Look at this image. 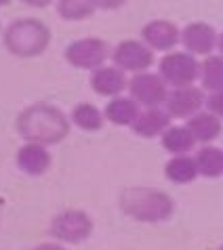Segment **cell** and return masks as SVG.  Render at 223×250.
<instances>
[{
    "mask_svg": "<svg viewBox=\"0 0 223 250\" xmlns=\"http://www.w3.org/2000/svg\"><path fill=\"white\" fill-rule=\"evenodd\" d=\"M15 130L23 141L53 147L69 137L72 122H69V114H66L61 107L48 101H34L17 114Z\"/></svg>",
    "mask_w": 223,
    "mask_h": 250,
    "instance_id": "cell-1",
    "label": "cell"
},
{
    "mask_svg": "<svg viewBox=\"0 0 223 250\" xmlns=\"http://www.w3.org/2000/svg\"><path fill=\"white\" fill-rule=\"evenodd\" d=\"M118 208L127 219L143 225H158L175 214V200L169 191L152 185H127L118 193Z\"/></svg>",
    "mask_w": 223,
    "mask_h": 250,
    "instance_id": "cell-2",
    "label": "cell"
},
{
    "mask_svg": "<svg viewBox=\"0 0 223 250\" xmlns=\"http://www.w3.org/2000/svg\"><path fill=\"white\" fill-rule=\"evenodd\" d=\"M51 27L38 17L13 19L2 30L4 51L17 59H36L51 44Z\"/></svg>",
    "mask_w": 223,
    "mask_h": 250,
    "instance_id": "cell-3",
    "label": "cell"
},
{
    "mask_svg": "<svg viewBox=\"0 0 223 250\" xmlns=\"http://www.w3.org/2000/svg\"><path fill=\"white\" fill-rule=\"evenodd\" d=\"M95 221L87 210L80 208H66L57 212L48 223V235L55 242H61L66 246H78L93 235Z\"/></svg>",
    "mask_w": 223,
    "mask_h": 250,
    "instance_id": "cell-4",
    "label": "cell"
},
{
    "mask_svg": "<svg viewBox=\"0 0 223 250\" xmlns=\"http://www.w3.org/2000/svg\"><path fill=\"white\" fill-rule=\"evenodd\" d=\"M110 57H112L110 44L97 36L76 38L64 51V59L67 61V65H72L74 69H85V72H93V69L106 65Z\"/></svg>",
    "mask_w": 223,
    "mask_h": 250,
    "instance_id": "cell-5",
    "label": "cell"
},
{
    "mask_svg": "<svg viewBox=\"0 0 223 250\" xmlns=\"http://www.w3.org/2000/svg\"><path fill=\"white\" fill-rule=\"evenodd\" d=\"M158 74L169 88L190 86L200 78V61L187 51H169L158 61Z\"/></svg>",
    "mask_w": 223,
    "mask_h": 250,
    "instance_id": "cell-6",
    "label": "cell"
},
{
    "mask_svg": "<svg viewBox=\"0 0 223 250\" xmlns=\"http://www.w3.org/2000/svg\"><path fill=\"white\" fill-rule=\"evenodd\" d=\"M110 59L124 74H139V72H148L154 65L156 57H154V51L141 38H127V40H120L112 48Z\"/></svg>",
    "mask_w": 223,
    "mask_h": 250,
    "instance_id": "cell-7",
    "label": "cell"
},
{
    "mask_svg": "<svg viewBox=\"0 0 223 250\" xmlns=\"http://www.w3.org/2000/svg\"><path fill=\"white\" fill-rule=\"evenodd\" d=\"M129 95L141 107H164L169 84L162 80L158 72H139L129 78Z\"/></svg>",
    "mask_w": 223,
    "mask_h": 250,
    "instance_id": "cell-8",
    "label": "cell"
},
{
    "mask_svg": "<svg viewBox=\"0 0 223 250\" xmlns=\"http://www.w3.org/2000/svg\"><path fill=\"white\" fill-rule=\"evenodd\" d=\"M204 103H206V93L202 86H196V84L177 86V88H169L164 109L171 114V118L187 120V118H192L194 114L202 112Z\"/></svg>",
    "mask_w": 223,
    "mask_h": 250,
    "instance_id": "cell-9",
    "label": "cell"
},
{
    "mask_svg": "<svg viewBox=\"0 0 223 250\" xmlns=\"http://www.w3.org/2000/svg\"><path fill=\"white\" fill-rule=\"evenodd\" d=\"M217 38L219 32L208 21H190L185 27H181L179 44L194 57H208V55L217 53Z\"/></svg>",
    "mask_w": 223,
    "mask_h": 250,
    "instance_id": "cell-10",
    "label": "cell"
},
{
    "mask_svg": "<svg viewBox=\"0 0 223 250\" xmlns=\"http://www.w3.org/2000/svg\"><path fill=\"white\" fill-rule=\"evenodd\" d=\"M141 40L154 53H169L175 51V46L181 42V27L164 17L150 19L141 27Z\"/></svg>",
    "mask_w": 223,
    "mask_h": 250,
    "instance_id": "cell-11",
    "label": "cell"
},
{
    "mask_svg": "<svg viewBox=\"0 0 223 250\" xmlns=\"http://www.w3.org/2000/svg\"><path fill=\"white\" fill-rule=\"evenodd\" d=\"M51 164H53L51 151H48L46 145H40V143L23 141V145L15 154V166L25 177H34V179L43 177L51 170Z\"/></svg>",
    "mask_w": 223,
    "mask_h": 250,
    "instance_id": "cell-12",
    "label": "cell"
},
{
    "mask_svg": "<svg viewBox=\"0 0 223 250\" xmlns=\"http://www.w3.org/2000/svg\"><path fill=\"white\" fill-rule=\"evenodd\" d=\"M89 84H90V91L95 95L112 99V97H118L127 91L129 78L120 67H116L114 63H106V65H101V67H97L90 72Z\"/></svg>",
    "mask_w": 223,
    "mask_h": 250,
    "instance_id": "cell-13",
    "label": "cell"
},
{
    "mask_svg": "<svg viewBox=\"0 0 223 250\" xmlns=\"http://www.w3.org/2000/svg\"><path fill=\"white\" fill-rule=\"evenodd\" d=\"M171 124L173 118L164 107H141L131 130L139 139H160Z\"/></svg>",
    "mask_w": 223,
    "mask_h": 250,
    "instance_id": "cell-14",
    "label": "cell"
},
{
    "mask_svg": "<svg viewBox=\"0 0 223 250\" xmlns=\"http://www.w3.org/2000/svg\"><path fill=\"white\" fill-rule=\"evenodd\" d=\"M185 126L190 128V133L194 135L198 145L215 143L223 133V120L215 114H211L208 109H202V112L194 114L192 118H187Z\"/></svg>",
    "mask_w": 223,
    "mask_h": 250,
    "instance_id": "cell-15",
    "label": "cell"
},
{
    "mask_svg": "<svg viewBox=\"0 0 223 250\" xmlns=\"http://www.w3.org/2000/svg\"><path fill=\"white\" fill-rule=\"evenodd\" d=\"M139 112H141V105L133 99L131 95H118L112 97L103 107V114H106V122L114 124V126H133V122L137 120Z\"/></svg>",
    "mask_w": 223,
    "mask_h": 250,
    "instance_id": "cell-16",
    "label": "cell"
},
{
    "mask_svg": "<svg viewBox=\"0 0 223 250\" xmlns=\"http://www.w3.org/2000/svg\"><path fill=\"white\" fill-rule=\"evenodd\" d=\"M164 177L166 181L175 185H190L200 177L198 164L194 154H181V156H171L164 164Z\"/></svg>",
    "mask_w": 223,
    "mask_h": 250,
    "instance_id": "cell-17",
    "label": "cell"
},
{
    "mask_svg": "<svg viewBox=\"0 0 223 250\" xmlns=\"http://www.w3.org/2000/svg\"><path fill=\"white\" fill-rule=\"evenodd\" d=\"M69 122H72V126L82 130V133H97V130H101L103 124H106V114H103V109L99 105H95V103L80 101V103H76L72 107V112H69Z\"/></svg>",
    "mask_w": 223,
    "mask_h": 250,
    "instance_id": "cell-18",
    "label": "cell"
},
{
    "mask_svg": "<svg viewBox=\"0 0 223 250\" xmlns=\"http://www.w3.org/2000/svg\"><path fill=\"white\" fill-rule=\"evenodd\" d=\"M160 145L169 156H181V154H192L198 143L185 124H171L160 137Z\"/></svg>",
    "mask_w": 223,
    "mask_h": 250,
    "instance_id": "cell-19",
    "label": "cell"
},
{
    "mask_svg": "<svg viewBox=\"0 0 223 250\" xmlns=\"http://www.w3.org/2000/svg\"><path fill=\"white\" fill-rule=\"evenodd\" d=\"M196 164H198V172L204 179H219L223 177V147L215 143L208 145H200L196 149Z\"/></svg>",
    "mask_w": 223,
    "mask_h": 250,
    "instance_id": "cell-20",
    "label": "cell"
},
{
    "mask_svg": "<svg viewBox=\"0 0 223 250\" xmlns=\"http://www.w3.org/2000/svg\"><path fill=\"white\" fill-rule=\"evenodd\" d=\"M200 86L204 93L221 91L223 88V55L213 53L200 61Z\"/></svg>",
    "mask_w": 223,
    "mask_h": 250,
    "instance_id": "cell-21",
    "label": "cell"
},
{
    "mask_svg": "<svg viewBox=\"0 0 223 250\" xmlns=\"http://www.w3.org/2000/svg\"><path fill=\"white\" fill-rule=\"evenodd\" d=\"M57 15L64 21H85L97 13L95 0H55Z\"/></svg>",
    "mask_w": 223,
    "mask_h": 250,
    "instance_id": "cell-22",
    "label": "cell"
},
{
    "mask_svg": "<svg viewBox=\"0 0 223 250\" xmlns=\"http://www.w3.org/2000/svg\"><path fill=\"white\" fill-rule=\"evenodd\" d=\"M204 109H208L211 114H215L217 118H221V120H223V88H221V91L206 93Z\"/></svg>",
    "mask_w": 223,
    "mask_h": 250,
    "instance_id": "cell-23",
    "label": "cell"
},
{
    "mask_svg": "<svg viewBox=\"0 0 223 250\" xmlns=\"http://www.w3.org/2000/svg\"><path fill=\"white\" fill-rule=\"evenodd\" d=\"M127 4V0H95L97 11H118Z\"/></svg>",
    "mask_w": 223,
    "mask_h": 250,
    "instance_id": "cell-24",
    "label": "cell"
},
{
    "mask_svg": "<svg viewBox=\"0 0 223 250\" xmlns=\"http://www.w3.org/2000/svg\"><path fill=\"white\" fill-rule=\"evenodd\" d=\"M32 250H67L66 244H61V242H43V244H38V246H34Z\"/></svg>",
    "mask_w": 223,
    "mask_h": 250,
    "instance_id": "cell-25",
    "label": "cell"
},
{
    "mask_svg": "<svg viewBox=\"0 0 223 250\" xmlns=\"http://www.w3.org/2000/svg\"><path fill=\"white\" fill-rule=\"evenodd\" d=\"M25 6H32V9H46L48 4H53L55 0H22Z\"/></svg>",
    "mask_w": 223,
    "mask_h": 250,
    "instance_id": "cell-26",
    "label": "cell"
},
{
    "mask_svg": "<svg viewBox=\"0 0 223 250\" xmlns=\"http://www.w3.org/2000/svg\"><path fill=\"white\" fill-rule=\"evenodd\" d=\"M217 53L223 55V30L219 32V38H217Z\"/></svg>",
    "mask_w": 223,
    "mask_h": 250,
    "instance_id": "cell-27",
    "label": "cell"
},
{
    "mask_svg": "<svg viewBox=\"0 0 223 250\" xmlns=\"http://www.w3.org/2000/svg\"><path fill=\"white\" fill-rule=\"evenodd\" d=\"M11 4V0H0V9H2V6H9Z\"/></svg>",
    "mask_w": 223,
    "mask_h": 250,
    "instance_id": "cell-28",
    "label": "cell"
},
{
    "mask_svg": "<svg viewBox=\"0 0 223 250\" xmlns=\"http://www.w3.org/2000/svg\"><path fill=\"white\" fill-rule=\"evenodd\" d=\"M0 36H2V23H0Z\"/></svg>",
    "mask_w": 223,
    "mask_h": 250,
    "instance_id": "cell-29",
    "label": "cell"
},
{
    "mask_svg": "<svg viewBox=\"0 0 223 250\" xmlns=\"http://www.w3.org/2000/svg\"><path fill=\"white\" fill-rule=\"evenodd\" d=\"M217 250H223V244H221V246H219V248H217Z\"/></svg>",
    "mask_w": 223,
    "mask_h": 250,
    "instance_id": "cell-30",
    "label": "cell"
}]
</instances>
